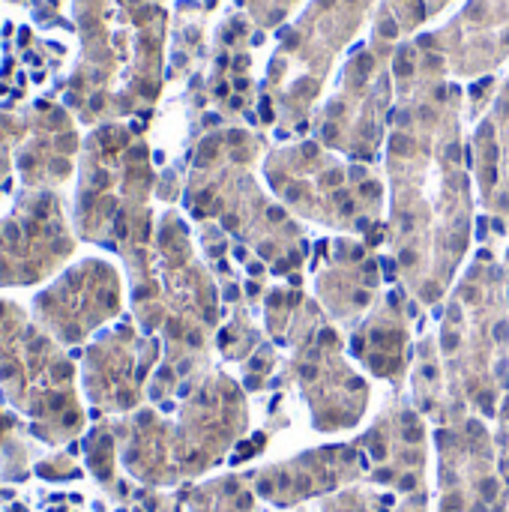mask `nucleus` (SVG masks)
Listing matches in <instances>:
<instances>
[{
  "mask_svg": "<svg viewBox=\"0 0 509 512\" xmlns=\"http://www.w3.org/2000/svg\"><path fill=\"white\" fill-rule=\"evenodd\" d=\"M0 390L15 414L27 420L33 438L48 447L72 441L84 429L72 360L9 297H0Z\"/></svg>",
  "mask_w": 509,
  "mask_h": 512,
  "instance_id": "nucleus-1",
  "label": "nucleus"
},
{
  "mask_svg": "<svg viewBox=\"0 0 509 512\" xmlns=\"http://www.w3.org/2000/svg\"><path fill=\"white\" fill-rule=\"evenodd\" d=\"M75 240L54 192H27L0 219V288L45 282Z\"/></svg>",
  "mask_w": 509,
  "mask_h": 512,
  "instance_id": "nucleus-2",
  "label": "nucleus"
},
{
  "mask_svg": "<svg viewBox=\"0 0 509 512\" xmlns=\"http://www.w3.org/2000/svg\"><path fill=\"white\" fill-rule=\"evenodd\" d=\"M120 306L117 276L105 261H78L33 294L36 324L60 345H78Z\"/></svg>",
  "mask_w": 509,
  "mask_h": 512,
  "instance_id": "nucleus-3",
  "label": "nucleus"
},
{
  "mask_svg": "<svg viewBox=\"0 0 509 512\" xmlns=\"http://www.w3.org/2000/svg\"><path fill=\"white\" fill-rule=\"evenodd\" d=\"M30 477V444L15 429L0 450V483H24Z\"/></svg>",
  "mask_w": 509,
  "mask_h": 512,
  "instance_id": "nucleus-4",
  "label": "nucleus"
},
{
  "mask_svg": "<svg viewBox=\"0 0 509 512\" xmlns=\"http://www.w3.org/2000/svg\"><path fill=\"white\" fill-rule=\"evenodd\" d=\"M111 447H114V438L111 432L105 429H93L87 438H84V456H87V468L90 474L99 480V483H111L114 480V468H111Z\"/></svg>",
  "mask_w": 509,
  "mask_h": 512,
  "instance_id": "nucleus-5",
  "label": "nucleus"
},
{
  "mask_svg": "<svg viewBox=\"0 0 509 512\" xmlns=\"http://www.w3.org/2000/svg\"><path fill=\"white\" fill-rule=\"evenodd\" d=\"M33 474L45 483H66V480H78L81 471L75 468V462L66 456V453H54V456H45L33 465Z\"/></svg>",
  "mask_w": 509,
  "mask_h": 512,
  "instance_id": "nucleus-6",
  "label": "nucleus"
},
{
  "mask_svg": "<svg viewBox=\"0 0 509 512\" xmlns=\"http://www.w3.org/2000/svg\"><path fill=\"white\" fill-rule=\"evenodd\" d=\"M21 129V123L18 120H3L0 117V207L12 198V171L15 168H9L12 165V159H9V135H15Z\"/></svg>",
  "mask_w": 509,
  "mask_h": 512,
  "instance_id": "nucleus-7",
  "label": "nucleus"
},
{
  "mask_svg": "<svg viewBox=\"0 0 509 512\" xmlns=\"http://www.w3.org/2000/svg\"><path fill=\"white\" fill-rule=\"evenodd\" d=\"M15 429H21V423H18V417L12 414V411H6V408H0V450H3V444H6V438L15 432Z\"/></svg>",
  "mask_w": 509,
  "mask_h": 512,
  "instance_id": "nucleus-8",
  "label": "nucleus"
},
{
  "mask_svg": "<svg viewBox=\"0 0 509 512\" xmlns=\"http://www.w3.org/2000/svg\"><path fill=\"white\" fill-rule=\"evenodd\" d=\"M216 150H219V138L213 135V138H204L201 141V147H198V159H195V165L198 168H204L213 156H216Z\"/></svg>",
  "mask_w": 509,
  "mask_h": 512,
  "instance_id": "nucleus-9",
  "label": "nucleus"
},
{
  "mask_svg": "<svg viewBox=\"0 0 509 512\" xmlns=\"http://www.w3.org/2000/svg\"><path fill=\"white\" fill-rule=\"evenodd\" d=\"M390 150L393 153H408L411 150V138L408 135H393L390 138Z\"/></svg>",
  "mask_w": 509,
  "mask_h": 512,
  "instance_id": "nucleus-10",
  "label": "nucleus"
},
{
  "mask_svg": "<svg viewBox=\"0 0 509 512\" xmlns=\"http://www.w3.org/2000/svg\"><path fill=\"white\" fill-rule=\"evenodd\" d=\"M393 72H396L399 78H408V75L414 72V66H411V60H408V57H396V63H393Z\"/></svg>",
  "mask_w": 509,
  "mask_h": 512,
  "instance_id": "nucleus-11",
  "label": "nucleus"
},
{
  "mask_svg": "<svg viewBox=\"0 0 509 512\" xmlns=\"http://www.w3.org/2000/svg\"><path fill=\"white\" fill-rule=\"evenodd\" d=\"M261 120H267V123L273 120V108H270V99L267 96L261 99Z\"/></svg>",
  "mask_w": 509,
  "mask_h": 512,
  "instance_id": "nucleus-12",
  "label": "nucleus"
},
{
  "mask_svg": "<svg viewBox=\"0 0 509 512\" xmlns=\"http://www.w3.org/2000/svg\"><path fill=\"white\" fill-rule=\"evenodd\" d=\"M396 30H399V27H396V21H384V24H381V33H384L387 39H393V36H396Z\"/></svg>",
  "mask_w": 509,
  "mask_h": 512,
  "instance_id": "nucleus-13",
  "label": "nucleus"
},
{
  "mask_svg": "<svg viewBox=\"0 0 509 512\" xmlns=\"http://www.w3.org/2000/svg\"><path fill=\"white\" fill-rule=\"evenodd\" d=\"M360 192H363V195H369V198H375V195L381 192V186H378V183H363V186H360Z\"/></svg>",
  "mask_w": 509,
  "mask_h": 512,
  "instance_id": "nucleus-14",
  "label": "nucleus"
},
{
  "mask_svg": "<svg viewBox=\"0 0 509 512\" xmlns=\"http://www.w3.org/2000/svg\"><path fill=\"white\" fill-rule=\"evenodd\" d=\"M486 231H489V222H486V216H480L477 219V240H486Z\"/></svg>",
  "mask_w": 509,
  "mask_h": 512,
  "instance_id": "nucleus-15",
  "label": "nucleus"
},
{
  "mask_svg": "<svg viewBox=\"0 0 509 512\" xmlns=\"http://www.w3.org/2000/svg\"><path fill=\"white\" fill-rule=\"evenodd\" d=\"M447 159H450V162H459V159H462V147H459V144H450Z\"/></svg>",
  "mask_w": 509,
  "mask_h": 512,
  "instance_id": "nucleus-16",
  "label": "nucleus"
},
{
  "mask_svg": "<svg viewBox=\"0 0 509 512\" xmlns=\"http://www.w3.org/2000/svg\"><path fill=\"white\" fill-rule=\"evenodd\" d=\"M486 183H489V186H495V183H498V168H495V165H489V171H486Z\"/></svg>",
  "mask_w": 509,
  "mask_h": 512,
  "instance_id": "nucleus-17",
  "label": "nucleus"
},
{
  "mask_svg": "<svg viewBox=\"0 0 509 512\" xmlns=\"http://www.w3.org/2000/svg\"><path fill=\"white\" fill-rule=\"evenodd\" d=\"M509 336V327L501 321V324H495V339H507Z\"/></svg>",
  "mask_w": 509,
  "mask_h": 512,
  "instance_id": "nucleus-18",
  "label": "nucleus"
},
{
  "mask_svg": "<svg viewBox=\"0 0 509 512\" xmlns=\"http://www.w3.org/2000/svg\"><path fill=\"white\" fill-rule=\"evenodd\" d=\"M378 264H384V276H387V279H393V270H396V261H378Z\"/></svg>",
  "mask_w": 509,
  "mask_h": 512,
  "instance_id": "nucleus-19",
  "label": "nucleus"
},
{
  "mask_svg": "<svg viewBox=\"0 0 509 512\" xmlns=\"http://www.w3.org/2000/svg\"><path fill=\"white\" fill-rule=\"evenodd\" d=\"M456 348V333H447L444 336V351H453Z\"/></svg>",
  "mask_w": 509,
  "mask_h": 512,
  "instance_id": "nucleus-20",
  "label": "nucleus"
},
{
  "mask_svg": "<svg viewBox=\"0 0 509 512\" xmlns=\"http://www.w3.org/2000/svg\"><path fill=\"white\" fill-rule=\"evenodd\" d=\"M228 141H231V144H240V141H243V132H240V129H231V132H228Z\"/></svg>",
  "mask_w": 509,
  "mask_h": 512,
  "instance_id": "nucleus-21",
  "label": "nucleus"
},
{
  "mask_svg": "<svg viewBox=\"0 0 509 512\" xmlns=\"http://www.w3.org/2000/svg\"><path fill=\"white\" fill-rule=\"evenodd\" d=\"M486 159H489V165H495V159H498V147H495V144H489V150H486Z\"/></svg>",
  "mask_w": 509,
  "mask_h": 512,
  "instance_id": "nucleus-22",
  "label": "nucleus"
},
{
  "mask_svg": "<svg viewBox=\"0 0 509 512\" xmlns=\"http://www.w3.org/2000/svg\"><path fill=\"white\" fill-rule=\"evenodd\" d=\"M324 183H330V186H333V183H342V174H339V171H330V174L324 177Z\"/></svg>",
  "mask_w": 509,
  "mask_h": 512,
  "instance_id": "nucleus-23",
  "label": "nucleus"
},
{
  "mask_svg": "<svg viewBox=\"0 0 509 512\" xmlns=\"http://www.w3.org/2000/svg\"><path fill=\"white\" fill-rule=\"evenodd\" d=\"M270 219H273V222H282V219H285L282 207H270Z\"/></svg>",
  "mask_w": 509,
  "mask_h": 512,
  "instance_id": "nucleus-24",
  "label": "nucleus"
},
{
  "mask_svg": "<svg viewBox=\"0 0 509 512\" xmlns=\"http://www.w3.org/2000/svg\"><path fill=\"white\" fill-rule=\"evenodd\" d=\"M360 69H363V72H369V69H372V57H369V54H363V57H360Z\"/></svg>",
  "mask_w": 509,
  "mask_h": 512,
  "instance_id": "nucleus-25",
  "label": "nucleus"
},
{
  "mask_svg": "<svg viewBox=\"0 0 509 512\" xmlns=\"http://www.w3.org/2000/svg\"><path fill=\"white\" fill-rule=\"evenodd\" d=\"M324 138H327V141H333V138H336V126H333V123H327V126H324Z\"/></svg>",
  "mask_w": 509,
  "mask_h": 512,
  "instance_id": "nucleus-26",
  "label": "nucleus"
},
{
  "mask_svg": "<svg viewBox=\"0 0 509 512\" xmlns=\"http://www.w3.org/2000/svg\"><path fill=\"white\" fill-rule=\"evenodd\" d=\"M492 132H495L492 123H483V126H480V138H492Z\"/></svg>",
  "mask_w": 509,
  "mask_h": 512,
  "instance_id": "nucleus-27",
  "label": "nucleus"
},
{
  "mask_svg": "<svg viewBox=\"0 0 509 512\" xmlns=\"http://www.w3.org/2000/svg\"><path fill=\"white\" fill-rule=\"evenodd\" d=\"M414 261H417L414 252H402V264H414Z\"/></svg>",
  "mask_w": 509,
  "mask_h": 512,
  "instance_id": "nucleus-28",
  "label": "nucleus"
},
{
  "mask_svg": "<svg viewBox=\"0 0 509 512\" xmlns=\"http://www.w3.org/2000/svg\"><path fill=\"white\" fill-rule=\"evenodd\" d=\"M204 123H207V126H216V123H219V114H207Z\"/></svg>",
  "mask_w": 509,
  "mask_h": 512,
  "instance_id": "nucleus-29",
  "label": "nucleus"
},
{
  "mask_svg": "<svg viewBox=\"0 0 509 512\" xmlns=\"http://www.w3.org/2000/svg\"><path fill=\"white\" fill-rule=\"evenodd\" d=\"M369 243H372V246H378V243H381V228H375V234L369 237Z\"/></svg>",
  "mask_w": 509,
  "mask_h": 512,
  "instance_id": "nucleus-30",
  "label": "nucleus"
},
{
  "mask_svg": "<svg viewBox=\"0 0 509 512\" xmlns=\"http://www.w3.org/2000/svg\"><path fill=\"white\" fill-rule=\"evenodd\" d=\"M234 87H237V90H246V87H249V81H246V78H237V81H234Z\"/></svg>",
  "mask_w": 509,
  "mask_h": 512,
  "instance_id": "nucleus-31",
  "label": "nucleus"
},
{
  "mask_svg": "<svg viewBox=\"0 0 509 512\" xmlns=\"http://www.w3.org/2000/svg\"><path fill=\"white\" fill-rule=\"evenodd\" d=\"M303 153H306V156H315V153H318V147H315V144H306V147H303Z\"/></svg>",
  "mask_w": 509,
  "mask_h": 512,
  "instance_id": "nucleus-32",
  "label": "nucleus"
},
{
  "mask_svg": "<svg viewBox=\"0 0 509 512\" xmlns=\"http://www.w3.org/2000/svg\"><path fill=\"white\" fill-rule=\"evenodd\" d=\"M276 21H282V9H276V12L270 15V24H276Z\"/></svg>",
  "mask_w": 509,
  "mask_h": 512,
  "instance_id": "nucleus-33",
  "label": "nucleus"
},
{
  "mask_svg": "<svg viewBox=\"0 0 509 512\" xmlns=\"http://www.w3.org/2000/svg\"><path fill=\"white\" fill-rule=\"evenodd\" d=\"M216 96H228V84H219L216 87Z\"/></svg>",
  "mask_w": 509,
  "mask_h": 512,
  "instance_id": "nucleus-34",
  "label": "nucleus"
},
{
  "mask_svg": "<svg viewBox=\"0 0 509 512\" xmlns=\"http://www.w3.org/2000/svg\"><path fill=\"white\" fill-rule=\"evenodd\" d=\"M507 45H509V33H507Z\"/></svg>",
  "mask_w": 509,
  "mask_h": 512,
  "instance_id": "nucleus-35",
  "label": "nucleus"
}]
</instances>
